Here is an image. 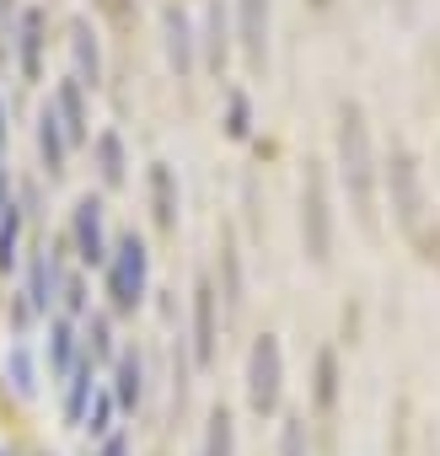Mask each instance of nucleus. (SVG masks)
I'll list each match as a JSON object with an SVG mask.
<instances>
[{"instance_id": "nucleus-9", "label": "nucleus", "mask_w": 440, "mask_h": 456, "mask_svg": "<svg viewBox=\"0 0 440 456\" xmlns=\"http://www.w3.org/2000/svg\"><path fill=\"white\" fill-rule=\"evenodd\" d=\"M215 360V285L199 274L193 285V370H209Z\"/></svg>"}, {"instance_id": "nucleus-8", "label": "nucleus", "mask_w": 440, "mask_h": 456, "mask_svg": "<svg viewBox=\"0 0 440 456\" xmlns=\"http://www.w3.org/2000/svg\"><path fill=\"white\" fill-rule=\"evenodd\" d=\"M60 387H65V397H60V413H65V424H70V429H81V419H86V403H92V392L102 387V365L86 354V360H81V365H76V370L60 381Z\"/></svg>"}, {"instance_id": "nucleus-22", "label": "nucleus", "mask_w": 440, "mask_h": 456, "mask_svg": "<svg viewBox=\"0 0 440 456\" xmlns=\"http://www.w3.org/2000/svg\"><path fill=\"white\" fill-rule=\"evenodd\" d=\"M209 65H220V60H226V17H220V0H215V6H209Z\"/></svg>"}, {"instance_id": "nucleus-28", "label": "nucleus", "mask_w": 440, "mask_h": 456, "mask_svg": "<svg viewBox=\"0 0 440 456\" xmlns=\"http://www.w3.org/2000/svg\"><path fill=\"white\" fill-rule=\"evenodd\" d=\"M312 6H328V0H312Z\"/></svg>"}, {"instance_id": "nucleus-24", "label": "nucleus", "mask_w": 440, "mask_h": 456, "mask_svg": "<svg viewBox=\"0 0 440 456\" xmlns=\"http://www.w3.org/2000/svg\"><path fill=\"white\" fill-rule=\"evenodd\" d=\"M333 376H338V365H333V354H322V360H317V403H322V408L333 403Z\"/></svg>"}, {"instance_id": "nucleus-2", "label": "nucleus", "mask_w": 440, "mask_h": 456, "mask_svg": "<svg viewBox=\"0 0 440 456\" xmlns=\"http://www.w3.org/2000/svg\"><path fill=\"white\" fill-rule=\"evenodd\" d=\"M338 167H344V188H349L354 209L371 220V129L354 102H344V113H338Z\"/></svg>"}, {"instance_id": "nucleus-6", "label": "nucleus", "mask_w": 440, "mask_h": 456, "mask_svg": "<svg viewBox=\"0 0 440 456\" xmlns=\"http://www.w3.org/2000/svg\"><path fill=\"white\" fill-rule=\"evenodd\" d=\"M70 242H76V258L81 264H108V220H102V204L97 199H81L76 204V215H70Z\"/></svg>"}, {"instance_id": "nucleus-4", "label": "nucleus", "mask_w": 440, "mask_h": 456, "mask_svg": "<svg viewBox=\"0 0 440 456\" xmlns=\"http://www.w3.org/2000/svg\"><path fill=\"white\" fill-rule=\"evenodd\" d=\"M60 290H65V280H60V258H54V248L33 253L28 280H22V290H17V333H28L33 322H44L49 306H60Z\"/></svg>"}, {"instance_id": "nucleus-19", "label": "nucleus", "mask_w": 440, "mask_h": 456, "mask_svg": "<svg viewBox=\"0 0 440 456\" xmlns=\"http://www.w3.org/2000/svg\"><path fill=\"white\" fill-rule=\"evenodd\" d=\"M97 161H102V167H97L102 183L118 188V183H124V145H118V134H102V140H97Z\"/></svg>"}, {"instance_id": "nucleus-17", "label": "nucleus", "mask_w": 440, "mask_h": 456, "mask_svg": "<svg viewBox=\"0 0 440 456\" xmlns=\"http://www.w3.org/2000/svg\"><path fill=\"white\" fill-rule=\"evenodd\" d=\"M22 225H28V209H17V204H6V209H0V269H12V264H17Z\"/></svg>"}, {"instance_id": "nucleus-7", "label": "nucleus", "mask_w": 440, "mask_h": 456, "mask_svg": "<svg viewBox=\"0 0 440 456\" xmlns=\"http://www.w3.org/2000/svg\"><path fill=\"white\" fill-rule=\"evenodd\" d=\"M387 183H392V209H397V220H403V225H419L424 199H419V167H413V156H408V151H397V156H392Z\"/></svg>"}, {"instance_id": "nucleus-10", "label": "nucleus", "mask_w": 440, "mask_h": 456, "mask_svg": "<svg viewBox=\"0 0 440 456\" xmlns=\"http://www.w3.org/2000/svg\"><path fill=\"white\" fill-rule=\"evenodd\" d=\"M81 92H86L81 81H60V86H54V97H49V108H54V118H60V129H65L70 151H76V145H86V97H81Z\"/></svg>"}, {"instance_id": "nucleus-25", "label": "nucleus", "mask_w": 440, "mask_h": 456, "mask_svg": "<svg viewBox=\"0 0 440 456\" xmlns=\"http://www.w3.org/2000/svg\"><path fill=\"white\" fill-rule=\"evenodd\" d=\"M129 445H134V440H129V429L118 424L108 440H97V456H129Z\"/></svg>"}, {"instance_id": "nucleus-11", "label": "nucleus", "mask_w": 440, "mask_h": 456, "mask_svg": "<svg viewBox=\"0 0 440 456\" xmlns=\"http://www.w3.org/2000/svg\"><path fill=\"white\" fill-rule=\"evenodd\" d=\"M113 397H118V413L129 419L134 408H140V397H145V360L134 354V349H118V360H113Z\"/></svg>"}, {"instance_id": "nucleus-23", "label": "nucleus", "mask_w": 440, "mask_h": 456, "mask_svg": "<svg viewBox=\"0 0 440 456\" xmlns=\"http://www.w3.org/2000/svg\"><path fill=\"white\" fill-rule=\"evenodd\" d=\"M12 381H17V392H22V397H33V387H38V381H33L28 349H12Z\"/></svg>"}, {"instance_id": "nucleus-15", "label": "nucleus", "mask_w": 440, "mask_h": 456, "mask_svg": "<svg viewBox=\"0 0 440 456\" xmlns=\"http://www.w3.org/2000/svg\"><path fill=\"white\" fill-rule=\"evenodd\" d=\"M151 204H156V225H161V232H172V225H177V183H172V167L167 161L151 167Z\"/></svg>"}, {"instance_id": "nucleus-18", "label": "nucleus", "mask_w": 440, "mask_h": 456, "mask_svg": "<svg viewBox=\"0 0 440 456\" xmlns=\"http://www.w3.org/2000/svg\"><path fill=\"white\" fill-rule=\"evenodd\" d=\"M167 54H172V65H177V76L193 70V38H188L183 12H167Z\"/></svg>"}, {"instance_id": "nucleus-3", "label": "nucleus", "mask_w": 440, "mask_h": 456, "mask_svg": "<svg viewBox=\"0 0 440 456\" xmlns=\"http://www.w3.org/2000/svg\"><path fill=\"white\" fill-rule=\"evenodd\" d=\"M242 387H248V408L258 419L280 408V392H285V349H280L274 333H258L253 338V349H248V381Z\"/></svg>"}, {"instance_id": "nucleus-5", "label": "nucleus", "mask_w": 440, "mask_h": 456, "mask_svg": "<svg viewBox=\"0 0 440 456\" xmlns=\"http://www.w3.org/2000/svg\"><path fill=\"white\" fill-rule=\"evenodd\" d=\"M301 232H306V253L317 264H328L333 220H328V188H322V167L317 161H306V183H301Z\"/></svg>"}, {"instance_id": "nucleus-16", "label": "nucleus", "mask_w": 440, "mask_h": 456, "mask_svg": "<svg viewBox=\"0 0 440 456\" xmlns=\"http://www.w3.org/2000/svg\"><path fill=\"white\" fill-rule=\"evenodd\" d=\"M70 49H76V81H81V86H97V81H102V60H97V44H92L86 22L70 28Z\"/></svg>"}, {"instance_id": "nucleus-12", "label": "nucleus", "mask_w": 440, "mask_h": 456, "mask_svg": "<svg viewBox=\"0 0 440 456\" xmlns=\"http://www.w3.org/2000/svg\"><path fill=\"white\" fill-rule=\"evenodd\" d=\"M242 54L253 70L269 60V0H242Z\"/></svg>"}, {"instance_id": "nucleus-27", "label": "nucleus", "mask_w": 440, "mask_h": 456, "mask_svg": "<svg viewBox=\"0 0 440 456\" xmlns=\"http://www.w3.org/2000/svg\"><path fill=\"white\" fill-rule=\"evenodd\" d=\"M0 145H6V129H0Z\"/></svg>"}, {"instance_id": "nucleus-26", "label": "nucleus", "mask_w": 440, "mask_h": 456, "mask_svg": "<svg viewBox=\"0 0 440 456\" xmlns=\"http://www.w3.org/2000/svg\"><path fill=\"white\" fill-rule=\"evenodd\" d=\"M232 134H248V102L232 97Z\"/></svg>"}, {"instance_id": "nucleus-1", "label": "nucleus", "mask_w": 440, "mask_h": 456, "mask_svg": "<svg viewBox=\"0 0 440 456\" xmlns=\"http://www.w3.org/2000/svg\"><path fill=\"white\" fill-rule=\"evenodd\" d=\"M145 290H151V253H145V242L129 232V237L113 242V253H108V264H102V296H108V312L129 317V312L145 301Z\"/></svg>"}, {"instance_id": "nucleus-14", "label": "nucleus", "mask_w": 440, "mask_h": 456, "mask_svg": "<svg viewBox=\"0 0 440 456\" xmlns=\"http://www.w3.org/2000/svg\"><path fill=\"white\" fill-rule=\"evenodd\" d=\"M199 456H237V424L226 408H209L204 419V440H199Z\"/></svg>"}, {"instance_id": "nucleus-21", "label": "nucleus", "mask_w": 440, "mask_h": 456, "mask_svg": "<svg viewBox=\"0 0 440 456\" xmlns=\"http://www.w3.org/2000/svg\"><path fill=\"white\" fill-rule=\"evenodd\" d=\"M38 33H44V17L28 12V22H22V70L28 76H38Z\"/></svg>"}, {"instance_id": "nucleus-13", "label": "nucleus", "mask_w": 440, "mask_h": 456, "mask_svg": "<svg viewBox=\"0 0 440 456\" xmlns=\"http://www.w3.org/2000/svg\"><path fill=\"white\" fill-rule=\"evenodd\" d=\"M124 424V413H118V397H113V387L102 381L97 392H92V403H86V419H81V435L86 440H108L113 429Z\"/></svg>"}, {"instance_id": "nucleus-20", "label": "nucleus", "mask_w": 440, "mask_h": 456, "mask_svg": "<svg viewBox=\"0 0 440 456\" xmlns=\"http://www.w3.org/2000/svg\"><path fill=\"white\" fill-rule=\"evenodd\" d=\"M280 456H312V440H306V419H285L280 424Z\"/></svg>"}]
</instances>
